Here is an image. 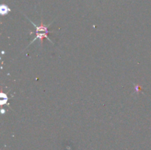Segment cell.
<instances>
[{
    "label": "cell",
    "instance_id": "6da1fadb",
    "mask_svg": "<svg viewBox=\"0 0 151 150\" xmlns=\"http://www.w3.org/2000/svg\"><path fill=\"white\" fill-rule=\"evenodd\" d=\"M26 18L28 19V20H29V21L31 22V24H32L34 26H35V32H46V33H49V32H50V31L48 30V27L50 26V24H52V22L50 24H49L45 25V24H44L43 21H41V24H40L39 26H38V25L35 24L34 22H32V21L29 20V19H28L27 16H26Z\"/></svg>",
    "mask_w": 151,
    "mask_h": 150
},
{
    "label": "cell",
    "instance_id": "7a4b0ae2",
    "mask_svg": "<svg viewBox=\"0 0 151 150\" xmlns=\"http://www.w3.org/2000/svg\"><path fill=\"white\" fill-rule=\"evenodd\" d=\"M44 38L47 39L49 41H50V42H51L52 44H54V43H53L52 41L50 40V38L48 37V33H46V32H35V38H34L33 40H32V41L29 43V45L27 46V47L29 46V45H31V44H32L34 41H36V40H38V39L40 40V41H41V44H43V39H44Z\"/></svg>",
    "mask_w": 151,
    "mask_h": 150
},
{
    "label": "cell",
    "instance_id": "3957f363",
    "mask_svg": "<svg viewBox=\"0 0 151 150\" xmlns=\"http://www.w3.org/2000/svg\"><path fill=\"white\" fill-rule=\"evenodd\" d=\"M10 11V9L7 7V5H1V15H6Z\"/></svg>",
    "mask_w": 151,
    "mask_h": 150
}]
</instances>
